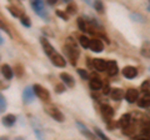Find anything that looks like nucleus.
Returning a JSON list of instances; mask_svg holds the SVG:
<instances>
[{
  "instance_id": "obj_1",
  "label": "nucleus",
  "mask_w": 150,
  "mask_h": 140,
  "mask_svg": "<svg viewBox=\"0 0 150 140\" xmlns=\"http://www.w3.org/2000/svg\"><path fill=\"white\" fill-rule=\"evenodd\" d=\"M64 51L67 53L68 59L71 62V64L75 66V65H76V62H78V58H79V50L76 48V44H75V41L71 38H68L67 41H65Z\"/></svg>"
},
{
  "instance_id": "obj_2",
  "label": "nucleus",
  "mask_w": 150,
  "mask_h": 140,
  "mask_svg": "<svg viewBox=\"0 0 150 140\" xmlns=\"http://www.w3.org/2000/svg\"><path fill=\"white\" fill-rule=\"evenodd\" d=\"M33 90H34L35 95L39 98L40 100H43L44 103H49L50 101V94H49L48 89H45L44 86L39 85V84H35V85L33 86Z\"/></svg>"
},
{
  "instance_id": "obj_3",
  "label": "nucleus",
  "mask_w": 150,
  "mask_h": 140,
  "mask_svg": "<svg viewBox=\"0 0 150 140\" xmlns=\"http://www.w3.org/2000/svg\"><path fill=\"white\" fill-rule=\"evenodd\" d=\"M30 5H31V8L34 9V11H35L40 18L49 20V15H48V14L45 13V10H44V8H45L44 1H41V0H36V1H31Z\"/></svg>"
},
{
  "instance_id": "obj_4",
  "label": "nucleus",
  "mask_w": 150,
  "mask_h": 140,
  "mask_svg": "<svg viewBox=\"0 0 150 140\" xmlns=\"http://www.w3.org/2000/svg\"><path fill=\"white\" fill-rule=\"evenodd\" d=\"M45 111H46V114L50 115L55 121H59V123H63V121H64V115H63V113H62V111H60L58 108H56V106H54V105H48V106L45 108Z\"/></svg>"
},
{
  "instance_id": "obj_5",
  "label": "nucleus",
  "mask_w": 150,
  "mask_h": 140,
  "mask_svg": "<svg viewBox=\"0 0 150 140\" xmlns=\"http://www.w3.org/2000/svg\"><path fill=\"white\" fill-rule=\"evenodd\" d=\"M40 44H41V46H43V49H44V51H45V54L48 55L49 58H50L53 54L56 53L55 49H54V46L51 45L49 41H48V39L44 38V36H41V38H40Z\"/></svg>"
},
{
  "instance_id": "obj_6",
  "label": "nucleus",
  "mask_w": 150,
  "mask_h": 140,
  "mask_svg": "<svg viewBox=\"0 0 150 140\" xmlns=\"http://www.w3.org/2000/svg\"><path fill=\"white\" fill-rule=\"evenodd\" d=\"M34 96H35V93L33 90L31 86H26L24 91H23V101L25 104H30V103L34 100Z\"/></svg>"
},
{
  "instance_id": "obj_7",
  "label": "nucleus",
  "mask_w": 150,
  "mask_h": 140,
  "mask_svg": "<svg viewBox=\"0 0 150 140\" xmlns=\"http://www.w3.org/2000/svg\"><path fill=\"white\" fill-rule=\"evenodd\" d=\"M49 59L51 60V63H53V65H55V66H58V68H64L65 65H67V62H65V59H64V58H63L59 53L53 54Z\"/></svg>"
},
{
  "instance_id": "obj_8",
  "label": "nucleus",
  "mask_w": 150,
  "mask_h": 140,
  "mask_svg": "<svg viewBox=\"0 0 150 140\" xmlns=\"http://www.w3.org/2000/svg\"><path fill=\"white\" fill-rule=\"evenodd\" d=\"M89 49H91V51L94 53H101L103 49H104V44L100 39H91L90 40V45H89Z\"/></svg>"
},
{
  "instance_id": "obj_9",
  "label": "nucleus",
  "mask_w": 150,
  "mask_h": 140,
  "mask_svg": "<svg viewBox=\"0 0 150 140\" xmlns=\"http://www.w3.org/2000/svg\"><path fill=\"white\" fill-rule=\"evenodd\" d=\"M106 73H108V75H110V76H115L116 74L119 73V66L114 60L106 62Z\"/></svg>"
},
{
  "instance_id": "obj_10",
  "label": "nucleus",
  "mask_w": 150,
  "mask_h": 140,
  "mask_svg": "<svg viewBox=\"0 0 150 140\" xmlns=\"http://www.w3.org/2000/svg\"><path fill=\"white\" fill-rule=\"evenodd\" d=\"M125 99L128 103H130V104L138 101L139 100V91L137 89H129L125 93Z\"/></svg>"
},
{
  "instance_id": "obj_11",
  "label": "nucleus",
  "mask_w": 150,
  "mask_h": 140,
  "mask_svg": "<svg viewBox=\"0 0 150 140\" xmlns=\"http://www.w3.org/2000/svg\"><path fill=\"white\" fill-rule=\"evenodd\" d=\"M130 125H131V115L130 114H124L118 121V127L121 128L123 130H125L128 127H130Z\"/></svg>"
},
{
  "instance_id": "obj_12",
  "label": "nucleus",
  "mask_w": 150,
  "mask_h": 140,
  "mask_svg": "<svg viewBox=\"0 0 150 140\" xmlns=\"http://www.w3.org/2000/svg\"><path fill=\"white\" fill-rule=\"evenodd\" d=\"M123 75L126 79H134L138 76V69L135 66H125L123 69Z\"/></svg>"
},
{
  "instance_id": "obj_13",
  "label": "nucleus",
  "mask_w": 150,
  "mask_h": 140,
  "mask_svg": "<svg viewBox=\"0 0 150 140\" xmlns=\"http://www.w3.org/2000/svg\"><path fill=\"white\" fill-rule=\"evenodd\" d=\"M89 86H90L91 90L96 91V90H99L103 88V81L98 76H91L89 79Z\"/></svg>"
},
{
  "instance_id": "obj_14",
  "label": "nucleus",
  "mask_w": 150,
  "mask_h": 140,
  "mask_svg": "<svg viewBox=\"0 0 150 140\" xmlns=\"http://www.w3.org/2000/svg\"><path fill=\"white\" fill-rule=\"evenodd\" d=\"M76 125H78V128L80 129V133L84 135V136H86L89 140H99V139H98V138L95 136V135H94V134H93V133H91L90 130H89L86 127H84V125H83L81 123H79V121H78Z\"/></svg>"
},
{
  "instance_id": "obj_15",
  "label": "nucleus",
  "mask_w": 150,
  "mask_h": 140,
  "mask_svg": "<svg viewBox=\"0 0 150 140\" xmlns=\"http://www.w3.org/2000/svg\"><path fill=\"white\" fill-rule=\"evenodd\" d=\"M60 79L63 80L64 85H67L68 88H74L75 80H74V78L70 75V74H68V73H62V74H60Z\"/></svg>"
},
{
  "instance_id": "obj_16",
  "label": "nucleus",
  "mask_w": 150,
  "mask_h": 140,
  "mask_svg": "<svg viewBox=\"0 0 150 140\" xmlns=\"http://www.w3.org/2000/svg\"><path fill=\"white\" fill-rule=\"evenodd\" d=\"M101 114H103V116H104L105 119L110 120L112 116H114V109H112L110 105L104 104V105H101Z\"/></svg>"
},
{
  "instance_id": "obj_17",
  "label": "nucleus",
  "mask_w": 150,
  "mask_h": 140,
  "mask_svg": "<svg viewBox=\"0 0 150 140\" xmlns=\"http://www.w3.org/2000/svg\"><path fill=\"white\" fill-rule=\"evenodd\" d=\"M93 66L96 71H105L106 70V62L103 59H94L93 60Z\"/></svg>"
},
{
  "instance_id": "obj_18",
  "label": "nucleus",
  "mask_w": 150,
  "mask_h": 140,
  "mask_svg": "<svg viewBox=\"0 0 150 140\" xmlns=\"http://www.w3.org/2000/svg\"><path fill=\"white\" fill-rule=\"evenodd\" d=\"M110 96L112 100H121L125 96V93L123 89H120V88H115V89H111Z\"/></svg>"
},
{
  "instance_id": "obj_19",
  "label": "nucleus",
  "mask_w": 150,
  "mask_h": 140,
  "mask_svg": "<svg viewBox=\"0 0 150 140\" xmlns=\"http://www.w3.org/2000/svg\"><path fill=\"white\" fill-rule=\"evenodd\" d=\"M1 74H3V76L5 79L10 80V79H13V76H14V70L10 68V65L4 64L1 66Z\"/></svg>"
},
{
  "instance_id": "obj_20",
  "label": "nucleus",
  "mask_w": 150,
  "mask_h": 140,
  "mask_svg": "<svg viewBox=\"0 0 150 140\" xmlns=\"http://www.w3.org/2000/svg\"><path fill=\"white\" fill-rule=\"evenodd\" d=\"M15 121H16V116L15 115L8 114V115H5L3 118V125L4 127H6V128H10V127H13V125L15 124Z\"/></svg>"
},
{
  "instance_id": "obj_21",
  "label": "nucleus",
  "mask_w": 150,
  "mask_h": 140,
  "mask_svg": "<svg viewBox=\"0 0 150 140\" xmlns=\"http://www.w3.org/2000/svg\"><path fill=\"white\" fill-rule=\"evenodd\" d=\"M138 105L140 108H148V106H150V94L149 93H146L144 96H142L138 100Z\"/></svg>"
},
{
  "instance_id": "obj_22",
  "label": "nucleus",
  "mask_w": 150,
  "mask_h": 140,
  "mask_svg": "<svg viewBox=\"0 0 150 140\" xmlns=\"http://www.w3.org/2000/svg\"><path fill=\"white\" fill-rule=\"evenodd\" d=\"M140 53H142L143 57L150 59V41H144L142 49H140Z\"/></svg>"
},
{
  "instance_id": "obj_23",
  "label": "nucleus",
  "mask_w": 150,
  "mask_h": 140,
  "mask_svg": "<svg viewBox=\"0 0 150 140\" xmlns=\"http://www.w3.org/2000/svg\"><path fill=\"white\" fill-rule=\"evenodd\" d=\"M8 10L10 11V14H11L13 16L19 18V19H20V18L24 15V13H23L21 9H18L16 6H14V5H8Z\"/></svg>"
},
{
  "instance_id": "obj_24",
  "label": "nucleus",
  "mask_w": 150,
  "mask_h": 140,
  "mask_svg": "<svg viewBox=\"0 0 150 140\" xmlns=\"http://www.w3.org/2000/svg\"><path fill=\"white\" fill-rule=\"evenodd\" d=\"M140 132L144 135H150V120H145L142 123V127H140Z\"/></svg>"
},
{
  "instance_id": "obj_25",
  "label": "nucleus",
  "mask_w": 150,
  "mask_h": 140,
  "mask_svg": "<svg viewBox=\"0 0 150 140\" xmlns=\"http://www.w3.org/2000/svg\"><path fill=\"white\" fill-rule=\"evenodd\" d=\"M79 43H80V45L83 46L84 49H88L89 45H90V40L88 39L86 35H81L80 38H79Z\"/></svg>"
},
{
  "instance_id": "obj_26",
  "label": "nucleus",
  "mask_w": 150,
  "mask_h": 140,
  "mask_svg": "<svg viewBox=\"0 0 150 140\" xmlns=\"http://www.w3.org/2000/svg\"><path fill=\"white\" fill-rule=\"evenodd\" d=\"M78 28L80 29L81 31H88V24L86 21L83 19V18H78Z\"/></svg>"
},
{
  "instance_id": "obj_27",
  "label": "nucleus",
  "mask_w": 150,
  "mask_h": 140,
  "mask_svg": "<svg viewBox=\"0 0 150 140\" xmlns=\"http://www.w3.org/2000/svg\"><path fill=\"white\" fill-rule=\"evenodd\" d=\"M20 21H21V24L24 25L25 28H30V26H31V21H30V18H29V16L23 15V16L20 18Z\"/></svg>"
},
{
  "instance_id": "obj_28",
  "label": "nucleus",
  "mask_w": 150,
  "mask_h": 140,
  "mask_svg": "<svg viewBox=\"0 0 150 140\" xmlns=\"http://www.w3.org/2000/svg\"><path fill=\"white\" fill-rule=\"evenodd\" d=\"M130 18H131V20H134V21H138V23H144V18L143 15H140V14L138 13H133V14H130Z\"/></svg>"
},
{
  "instance_id": "obj_29",
  "label": "nucleus",
  "mask_w": 150,
  "mask_h": 140,
  "mask_svg": "<svg viewBox=\"0 0 150 140\" xmlns=\"http://www.w3.org/2000/svg\"><path fill=\"white\" fill-rule=\"evenodd\" d=\"M14 71H15V75L16 76H23V73H24V68H23V65L20 64H16L15 65V69H14Z\"/></svg>"
},
{
  "instance_id": "obj_30",
  "label": "nucleus",
  "mask_w": 150,
  "mask_h": 140,
  "mask_svg": "<svg viewBox=\"0 0 150 140\" xmlns=\"http://www.w3.org/2000/svg\"><path fill=\"white\" fill-rule=\"evenodd\" d=\"M6 109V101H5V98L4 95L0 93V113H3V111H5Z\"/></svg>"
},
{
  "instance_id": "obj_31",
  "label": "nucleus",
  "mask_w": 150,
  "mask_h": 140,
  "mask_svg": "<svg viewBox=\"0 0 150 140\" xmlns=\"http://www.w3.org/2000/svg\"><path fill=\"white\" fill-rule=\"evenodd\" d=\"M94 132H95V134H96L98 136H99L101 140H110V139L108 138V136H106V135H105L104 133L101 132V130H100L99 128H94Z\"/></svg>"
},
{
  "instance_id": "obj_32",
  "label": "nucleus",
  "mask_w": 150,
  "mask_h": 140,
  "mask_svg": "<svg viewBox=\"0 0 150 140\" xmlns=\"http://www.w3.org/2000/svg\"><path fill=\"white\" fill-rule=\"evenodd\" d=\"M67 11L70 14V15H73V14L76 13V5H75L74 3H69L68 8H67Z\"/></svg>"
},
{
  "instance_id": "obj_33",
  "label": "nucleus",
  "mask_w": 150,
  "mask_h": 140,
  "mask_svg": "<svg viewBox=\"0 0 150 140\" xmlns=\"http://www.w3.org/2000/svg\"><path fill=\"white\" fill-rule=\"evenodd\" d=\"M0 29H1V30H4V31H5L6 34H8V35H9V36H10V38H11V33H10V30H9V28L5 25V23H4L1 19H0Z\"/></svg>"
},
{
  "instance_id": "obj_34",
  "label": "nucleus",
  "mask_w": 150,
  "mask_h": 140,
  "mask_svg": "<svg viewBox=\"0 0 150 140\" xmlns=\"http://www.w3.org/2000/svg\"><path fill=\"white\" fill-rule=\"evenodd\" d=\"M56 15H58L59 18H62L64 21H68L69 20V15H68L67 13H63L62 10H56Z\"/></svg>"
},
{
  "instance_id": "obj_35",
  "label": "nucleus",
  "mask_w": 150,
  "mask_h": 140,
  "mask_svg": "<svg viewBox=\"0 0 150 140\" xmlns=\"http://www.w3.org/2000/svg\"><path fill=\"white\" fill-rule=\"evenodd\" d=\"M55 91L58 93V94H62V93L65 91V85L62 83V84H56L55 85Z\"/></svg>"
},
{
  "instance_id": "obj_36",
  "label": "nucleus",
  "mask_w": 150,
  "mask_h": 140,
  "mask_svg": "<svg viewBox=\"0 0 150 140\" xmlns=\"http://www.w3.org/2000/svg\"><path fill=\"white\" fill-rule=\"evenodd\" d=\"M94 8H95V10L99 11V13H103V10H104L101 1H95V3H94Z\"/></svg>"
},
{
  "instance_id": "obj_37",
  "label": "nucleus",
  "mask_w": 150,
  "mask_h": 140,
  "mask_svg": "<svg viewBox=\"0 0 150 140\" xmlns=\"http://www.w3.org/2000/svg\"><path fill=\"white\" fill-rule=\"evenodd\" d=\"M78 74H79V75L81 76V79H84V80H85V79H88V78H89L88 73H86V71H85V70H84V69H78Z\"/></svg>"
},
{
  "instance_id": "obj_38",
  "label": "nucleus",
  "mask_w": 150,
  "mask_h": 140,
  "mask_svg": "<svg viewBox=\"0 0 150 140\" xmlns=\"http://www.w3.org/2000/svg\"><path fill=\"white\" fill-rule=\"evenodd\" d=\"M149 88H150L149 81H145V83H143V84H142V89H143V90H145L146 93H149V91H150V90H149Z\"/></svg>"
},
{
  "instance_id": "obj_39",
  "label": "nucleus",
  "mask_w": 150,
  "mask_h": 140,
  "mask_svg": "<svg viewBox=\"0 0 150 140\" xmlns=\"http://www.w3.org/2000/svg\"><path fill=\"white\" fill-rule=\"evenodd\" d=\"M110 86L109 85H105V86H103V94H110Z\"/></svg>"
},
{
  "instance_id": "obj_40",
  "label": "nucleus",
  "mask_w": 150,
  "mask_h": 140,
  "mask_svg": "<svg viewBox=\"0 0 150 140\" xmlns=\"http://www.w3.org/2000/svg\"><path fill=\"white\" fill-rule=\"evenodd\" d=\"M3 43H4V40H3V36H1V35H0V45H1Z\"/></svg>"
},
{
  "instance_id": "obj_41",
  "label": "nucleus",
  "mask_w": 150,
  "mask_h": 140,
  "mask_svg": "<svg viewBox=\"0 0 150 140\" xmlns=\"http://www.w3.org/2000/svg\"><path fill=\"white\" fill-rule=\"evenodd\" d=\"M0 140H8L6 136H0Z\"/></svg>"
},
{
  "instance_id": "obj_42",
  "label": "nucleus",
  "mask_w": 150,
  "mask_h": 140,
  "mask_svg": "<svg viewBox=\"0 0 150 140\" xmlns=\"http://www.w3.org/2000/svg\"><path fill=\"white\" fill-rule=\"evenodd\" d=\"M15 140H24V138H21V136H19V138H16Z\"/></svg>"
},
{
  "instance_id": "obj_43",
  "label": "nucleus",
  "mask_w": 150,
  "mask_h": 140,
  "mask_svg": "<svg viewBox=\"0 0 150 140\" xmlns=\"http://www.w3.org/2000/svg\"><path fill=\"white\" fill-rule=\"evenodd\" d=\"M138 140H148V139H138Z\"/></svg>"
},
{
  "instance_id": "obj_44",
  "label": "nucleus",
  "mask_w": 150,
  "mask_h": 140,
  "mask_svg": "<svg viewBox=\"0 0 150 140\" xmlns=\"http://www.w3.org/2000/svg\"><path fill=\"white\" fill-rule=\"evenodd\" d=\"M149 69H150V66H149Z\"/></svg>"
}]
</instances>
